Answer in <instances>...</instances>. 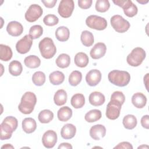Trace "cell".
I'll list each match as a JSON object with an SVG mask.
<instances>
[{
  "label": "cell",
  "instance_id": "1",
  "mask_svg": "<svg viewBox=\"0 0 149 149\" xmlns=\"http://www.w3.org/2000/svg\"><path fill=\"white\" fill-rule=\"evenodd\" d=\"M18 126L17 119L12 116L6 117L1 123V140L9 139L12 133L16 130Z\"/></svg>",
  "mask_w": 149,
  "mask_h": 149
},
{
  "label": "cell",
  "instance_id": "2",
  "mask_svg": "<svg viewBox=\"0 0 149 149\" xmlns=\"http://www.w3.org/2000/svg\"><path fill=\"white\" fill-rule=\"evenodd\" d=\"M36 102L37 97L35 94L27 91L22 95L18 109L23 114H30L33 111Z\"/></svg>",
  "mask_w": 149,
  "mask_h": 149
},
{
  "label": "cell",
  "instance_id": "3",
  "mask_svg": "<svg viewBox=\"0 0 149 149\" xmlns=\"http://www.w3.org/2000/svg\"><path fill=\"white\" fill-rule=\"evenodd\" d=\"M108 78L112 84L119 87H124L129 83L130 75L126 71L113 70L108 73Z\"/></svg>",
  "mask_w": 149,
  "mask_h": 149
},
{
  "label": "cell",
  "instance_id": "4",
  "mask_svg": "<svg viewBox=\"0 0 149 149\" xmlns=\"http://www.w3.org/2000/svg\"><path fill=\"white\" fill-rule=\"evenodd\" d=\"M38 48L41 56L45 59L52 58L56 52V48L53 40L49 37L41 40L38 44Z\"/></svg>",
  "mask_w": 149,
  "mask_h": 149
},
{
  "label": "cell",
  "instance_id": "5",
  "mask_svg": "<svg viewBox=\"0 0 149 149\" xmlns=\"http://www.w3.org/2000/svg\"><path fill=\"white\" fill-rule=\"evenodd\" d=\"M146 56L145 51L140 47L134 48L127 55L126 61L127 63L133 67L140 65Z\"/></svg>",
  "mask_w": 149,
  "mask_h": 149
},
{
  "label": "cell",
  "instance_id": "6",
  "mask_svg": "<svg viewBox=\"0 0 149 149\" xmlns=\"http://www.w3.org/2000/svg\"><path fill=\"white\" fill-rule=\"evenodd\" d=\"M110 22L112 28L116 32L120 33L127 31L130 26L129 22L119 15H115L112 16Z\"/></svg>",
  "mask_w": 149,
  "mask_h": 149
},
{
  "label": "cell",
  "instance_id": "7",
  "mask_svg": "<svg viewBox=\"0 0 149 149\" xmlns=\"http://www.w3.org/2000/svg\"><path fill=\"white\" fill-rule=\"evenodd\" d=\"M86 25L90 29L97 30H103L107 27L106 19L97 15H90L86 20Z\"/></svg>",
  "mask_w": 149,
  "mask_h": 149
},
{
  "label": "cell",
  "instance_id": "8",
  "mask_svg": "<svg viewBox=\"0 0 149 149\" xmlns=\"http://www.w3.org/2000/svg\"><path fill=\"white\" fill-rule=\"evenodd\" d=\"M122 104L118 100L111 99L106 108V116L111 120L116 119L120 115Z\"/></svg>",
  "mask_w": 149,
  "mask_h": 149
},
{
  "label": "cell",
  "instance_id": "9",
  "mask_svg": "<svg viewBox=\"0 0 149 149\" xmlns=\"http://www.w3.org/2000/svg\"><path fill=\"white\" fill-rule=\"evenodd\" d=\"M113 2L122 8H123L124 13L127 17H132L137 15L138 9L136 5L130 0H116L113 1Z\"/></svg>",
  "mask_w": 149,
  "mask_h": 149
},
{
  "label": "cell",
  "instance_id": "10",
  "mask_svg": "<svg viewBox=\"0 0 149 149\" xmlns=\"http://www.w3.org/2000/svg\"><path fill=\"white\" fill-rule=\"evenodd\" d=\"M74 3L73 0H62L58 6V12L59 15L63 17H69L73 11Z\"/></svg>",
  "mask_w": 149,
  "mask_h": 149
},
{
  "label": "cell",
  "instance_id": "11",
  "mask_svg": "<svg viewBox=\"0 0 149 149\" xmlns=\"http://www.w3.org/2000/svg\"><path fill=\"white\" fill-rule=\"evenodd\" d=\"M42 8L37 4L31 5L27 10L24 17L29 22H34L37 20L42 15Z\"/></svg>",
  "mask_w": 149,
  "mask_h": 149
},
{
  "label": "cell",
  "instance_id": "12",
  "mask_svg": "<svg viewBox=\"0 0 149 149\" xmlns=\"http://www.w3.org/2000/svg\"><path fill=\"white\" fill-rule=\"evenodd\" d=\"M32 44L33 38L30 35H25L17 42L16 44V51L21 54H26L31 49Z\"/></svg>",
  "mask_w": 149,
  "mask_h": 149
},
{
  "label": "cell",
  "instance_id": "13",
  "mask_svg": "<svg viewBox=\"0 0 149 149\" xmlns=\"http://www.w3.org/2000/svg\"><path fill=\"white\" fill-rule=\"evenodd\" d=\"M57 142V134L56 132L52 130L45 132L42 137L43 146L47 148H53Z\"/></svg>",
  "mask_w": 149,
  "mask_h": 149
},
{
  "label": "cell",
  "instance_id": "14",
  "mask_svg": "<svg viewBox=\"0 0 149 149\" xmlns=\"http://www.w3.org/2000/svg\"><path fill=\"white\" fill-rule=\"evenodd\" d=\"M102 77L101 73L97 69H92L90 70L86 76V80L90 86H95L101 81Z\"/></svg>",
  "mask_w": 149,
  "mask_h": 149
},
{
  "label": "cell",
  "instance_id": "15",
  "mask_svg": "<svg viewBox=\"0 0 149 149\" xmlns=\"http://www.w3.org/2000/svg\"><path fill=\"white\" fill-rule=\"evenodd\" d=\"M107 51L106 45L103 42H97L90 52L91 57L94 59H98L103 57Z\"/></svg>",
  "mask_w": 149,
  "mask_h": 149
},
{
  "label": "cell",
  "instance_id": "16",
  "mask_svg": "<svg viewBox=\"0 0 149 149\" xmlns=\"http://www.w3.org/2000/svg\"><path fill=\"white\" fill-rule=\"evenodd\" d=\"M8 34L13 37L20 36L23 31V27L22 24L17 21L10 22L6 27Z\"/></svg>",
  "mask_w": 149,
  "mask_h": 149
},
{
  "label": "cell",
  "instance_id": "17",
  "mask_svg": "<svg viewBox=\"0 0 149 149\" xmlns=\"http://www.w3.org/2000/svg\"><path fill=\"white\" fill-rule=\"evenodd\" d=\"M106 134L105 127L100 124L93 126L90 129V135L91 137L95 140H99L103 138Z\"/></svg>",
  "mask_w": 149,
  "mask_h": 149
},
{
  "label": "cell",
  "instance_id": "18",
  "mask_svg": "<svg viewBox=\"0 0 149 149\" xmlns=\"http://www.w3.org/2000/svg\"><path fill=\"white\" fill-rule=\"evenodd\" d=\"M76 128L75 126L71 123L65 125L61 129V135L64 139H71L76 134Z\"/></svg>",
  "mask_w": 149,
  "mask_h": 149
},
{
  "label": "cell",
  "instance_id": "19",
  "mask_svg": "<svg viewBox=\"0 0 149 149\" xmlns=\"http://www.w3.org/2000/svg\"><path fill=\"white\" fill-rule=\"evenodd\" d=\"M88 100L90 104L95 107L102 105L105 101L104 95L98 91L91 93L89 95Z\"/></svg>",
  "mask_w": 149,
  "mask_h": 149
},
{
  "label": "cell",
  "instance_id": "20",
  "mask_svg": "<svg viewBox=\"0 0 149 149\" xmlns=\"http://www.w3.org/2000/svg\"><path fill=\"white\" fill-rule=\"evenodd\" d=\"M132 102L137 108H143L147 103V98L141 93H136L132 97Z\"/></svg>",
  "mask_w": 149,
  "mask_h": 149
},
{
  "label": "cell",
  "instance_id": "21",
  "mask_svg": "<svg viewBox=\"0 0 149 149\" xmlns=\"http://www.w3.org/2000/svg\"><path fill=\"white\" fill-rule=\"evenodd\" d=\"M22 129L26 133H31L34 132L37 128L36 120L32 118H26L22 121Z\"/></svg>",
  "mask_w": 149,
  "mask_h": 149
},
{
  "label": "cell",
  "instance_id": "22",
  "mask_svg": "<svg viewBox=\"0 0 149 149\" xmlns=\"http://www.w3.org/2000/svg\"><path fill=\"white\" fill-rule=\"evenodd\" d=\"M70 36L69 30L65 26H60L55 31V37L56 39L61 42L68 40Z\"/></svg>",
  "mask_w": 149,
  "mask_h": 149
},
{
  "label": "cell",
  "instance_id": "23",
  "mask_svg": "<svg viewBox=\"0 0 149 149\" xmlns=\"http://www.w3.org/2000/svg\"><path fill=\"white\" fill-rule=\"evenodd\" d=\"M72 116V110L68 106L61 107L58 111L57 116L58 119L62 122H66Z\"/></svg>",
  "mask_w": 149,
  "mask_h": 149
},
{
  "label": "cell",
  "instance_id": "24",
  "mask_svg": "<svg viewBox=\"0 0 149 149\" xmlns=\"http://www.w3.org/2000/svg\"><path fill=\"white\" fill-rule=\"evenodd\" d=\"M74 62L77 66L80 68H84L88 65L89 59L86 54L80 52L76 54L74 59Z\"/></svg>",
  "mask_w": 149,
  "mask_h": 149
},
{
  "label": "cell",
  "instance_id": "25",
  "mask_svg": "<svg viewBox=\"0 0 149 149\" xmlns=\"http://www.w3.org/2000/svg\"><path fill=\"white\" fill-rule=\"evenodd\" d=\"M67 93L63 90H58L54 94V101L55 104L58 106H61L64 105L67 101Z\"/></svg>",
  "mask_w": 149,
  "mask_h": 149
},
{
  "label": "cell",
  "instance_id": "26",
  "mask_svg": "<svg viewBox=\"0 0 149 149\" xmlns=\"http://www.w3.org/2000/svg\"><path fill=\"white\" fill-rule=\"evenodd\" d=\"M24 63L27 67L31 69H34L40 66L41 61L37 56L31 55L24 58Z\"/></svg>",
  "mask_w": 149,
  "mask_h": 149
},
{
  "label": "cell",
  "instance_id": "27",
  "mask_svg": "<svg viewBox=\"0 0 149 149\" xmlns=\"http://www.w3.org/2000/svg\"><path fill=\"white\" fill-rule=\"evenodd\" d=\"M22 70L23 67L22 63L18 61H13L9 65V72L12 76H19L22 73Z\"/></svg>",
  "mask_w": 149,
  "mask_h": 149
},
{
  "label": "cell",
  "instance_id": "28",
  "mask_svg": "<svg viewBox=\"0 0 149 149\" xmlns=\"http://www.w3.org/2000/svg\"><path fill=\"white\" fill-rule=\"evenodd\" d=\"M49 79L51 83L53 85H59L63 82L65 75L62 72L58 70L54 71L49 74Z\"/></svg>",
  "mask_w": 149,
  "mask_h": 149
},
{
  "label": "cell",
  "instance_id": "29",
  "mask_svg": "<svg viewBox=\"0 0 149 149\" xmlns=\"http://www.w3.org/2000/svg\"><path fill=\"white\" fill-rule=\"evenodd\" d=\"M81 42L85 47L91 46L94 41V38L92 33L88 30L83 31L80 36Z\"/></svg>",
  "mask_w": 149,
  "mask_h": 149
},
{
  "label": "cell",
  "instance_id": "30",
  "mask_svg": "<svg viewBox=\"0 0 149 149\" xmlns=\"http://www.w3.org/2000/svg\"><path fill=\"white\" fill-rule=\"evenodd\" d=\"M71 105L76 109L82 108L85 104V98L83 94L77 93L73 95L70 100Z\"/></svg>",
  "mask_w": 149,
  "mask_h": 149
},
{
  "label": "cell",
  "instance_id": "31",
  "mask_svg": "<svg viewBox=\"0 0 149 149\" xmlns=\"http://www.w3.org/2000/svg\"><path fill=\"white\" fill-rule=\"evenodd\" d=\"M122 123L123 125L126 129L132 130L137 125V118L134 115L129 114L124 116Z\"/></svg>",
  "mask_w": 149,
  "mask_h": 149
},
{
  "label": "cell",
  "instance_id": "32",
  "mask_svg": "<svg viewBox=\"0 0 149 149\" xmlns=\"http://www.w3.org/2000/svg\"><path fill=\"white\" fill-rule=\"evenodd\" d=\"M11 48L6 45L0 44V59L2 61H8L12 57Z\"/></svg>",
  "mask_w": 149,
  "mask_h": 149
},
{
  "label": "cell",
  "instance_id": "33",
  "mask_svg": "<svg viewBox=\"0 0 149 149\" xmlns=\"http://www.w3.org/2000/svg\"><path fill=\"white\" fill-rule=\"evenodd\" d=\"M55 63L57 66L60 68H66L70 65V56L66 54H61L56 58Z\"/></svg>",
  "mask_w": 149,
  "mask_h": 149
},
{
  "label": "cell",
  "instance_id": "34",
  "mask_svg": "<svg viewBox=\"0 0 149 149\" xmlns=\"http://www.w3.org/2000/svg\"><path fill=\"white\" fill-rule=\"evenodd\" d=\"M102 116L101 112L97 109H92L87 112L85 115V120L90 123L94 122L101 119Z\"/></svg>",
  "mask_w": 149,
  "mask_h": 149
},
{
  "label": "cell",
  "instance_id": "35",
  "mask_svg": "<svg viewBox=\"0 0 149 149\" xmlns=\"http://www.w3.org/2000/svg\"><path fill=\"white\" fill-rule=\"evenodd\" d=\"M54 118L53 112L49 109H44L41 111L38 116V120L42 123H48Z\"/></svg>",
  "mask_w": 149,
  "mask_h": 149
},
{
  "label": "cell",
  "instance_id": "36",
  "mask_svg": "<svg viewBox=\"0 0 149 149\" xmlns=\"http://www.w3.org/2000/svg\"><path fill=\"white\" fill-rule=\"evenodd\" d=\"M82 74L80 71H73L69 77V83L72 86H77L81 81Z\"/></svg>",
  "mask_w": 149,
  "mask_h": 149
},
{
  "label": "cell",
  "instance_id": "37",
  "mask_svg": "<svg viewBox=\"0 0 149 149\" xmlns=\"http://www.w3.org/2000/svg\"><path fill=\"white\" fill-rule=\"evenodd\" d=\"M32 81L36 86H42L45 82V74L41 71L36 72L33 74Z\"/></svg>",
  "mask_w": 149,
  "mask_h": 149
},
{
  "label": "cell",
  "instance_id": "38",
  "mask_svg": "<svg viewBox=\"0 0 149 149\" xmlns=\"http://www.w3.org/2000/svg\"><path fill=\"white\" fill-rule=\"evenodd\" d=\"M110 7V3L108 0H97L95 3V8L99 12H105Z\"/></svg>",
  "mask_w": 149,
  "mask_h": 149
},
{
  "label": "cell",
  "instance_id": "39",
  "mask_svg": "<svg viewBox=\"0 0 149 149\" xmlns=\"http://www.w3.org/2000/svg\"><path fill=\"white\" fill-rule=\"evenodd\" d=\"M43 29L40 25H34L29 30V35L33 39H37L42 36Z\"/></svg>",
  "mask_w": 149,
  "mask_h": 149
},
{
  "label": "cell",
  "instance_id": "40",
  "mask_svg": "<svg viewBox=\"0 0 149 149\" xmlns=\"http://www.w3.org/2000/svg\"><path fill=\"white\" fill-rule=\"evenodd\" d=\"M43 22L47 26H54L58 23L59 19L56 16L54 15L49 14L44 17Z\"/></svg>",
  "mask_w": 149,
  "mask_h": 149
},
{
  "label": "cell",
  "instance_id": "41",
  "mask_svg": "<svg viewBox=\"0 0 149 149\" xmlns=\"http://www.w3.org/2000/svg\"><path fill=\"white\" fill-rule=\"evenodd\" d=\"M111 99L118 100L123 105L125 101V96L123 94L122 92L119 91H116L113 92L112 94V95L111 96Z\"/></svg>",
  "mask_w": 149,
  "mask_h": 149
},
{
  "label": "cell",
  "instance_id": "42",
  "mask_svg": "<svg viewBox=\"0 0 149 149\" xmlns=\"http://www.w3.org/2000/svg\"><path fill=\"white\" fill-rule=\"evenodd\" d=\"M92 2V0H79L78 5L81 9H87L91 7Z\"/></svg>",
  "mask_w": 149,
  "mask_h": 149
},
{
  "label": "cell",
  "instance_id": "43",
  "mask_svg": "<svg viewBox=\"0 0 149 149\" xmlns=\"http://www.w3.org/2000/svg\"><path fill=\"white\" fill-rule=\"evenodd\" d=\"M113 148H124V149H133L132 145L127 141H123L119 143Z\"/></svg>",
  "mask_w": 149,
  "mask_h": 149
},
{
  "label": "cell",
  "instance_id": "44",
  "mask_svg": "<svg viewBox=\"0 0 149 149\" xmlns=\"http://www.w3.org/2000/svg\"><path fill=\"white\" fill-rule=\"evenodd\" d=\"M141 124L144 128L146 129H149V116L148 115H146L141 118Z\"/></svg>",
  "mask_w": 149,
  "mask_h": 149
},
{
  "label": "cell",
  "instance_id": "45",
  "mask_svg": "<svg viewBox=\"0 0 149 149\" xmlns=\"http://www.w3.org/2000/svg\"><path fill=\"white\" fill-rule=\"evenodd\" d=\"M57 2V0H41V2L44 5V6L48 8H54Z\"/></svg>",
  "mask_w": 149,
  "mask_h": 149
},
{
  "label": "cell",
  "instance_id": "46",
  "mask_svg": "<svg viewBox=\"0 0 149 149\" xmlns=\"http://www.w3.org/2000/svg\"><path fill=\"white\" fill-rule=\"evenodd\" d=\"M58 148H65V149H72V146L70 144L68 143H61L59 146H58Z\"/></svg>",
  "mask_w": 149,
  "mask_h": 149
},
{
  "label": "cell",
  "instance_id": "47",
  "mask_svg": "<svg viewBox=\"0 0 149 149\" xmlns=\"http://www.w3.org/2000/svg\"><path fill=\"white\" fill-rule=\"evenodd\" d=\"M1 148H14V147L12 146L10 144H6L5 145H3V146L1 147Z\"/></svg>",
  "mask_w": 149,
  "mask_h": 149
},
{
  "label": "cell",
  "instance_id": "48",
  "mask_svg": "<svg viewBox=\"0 0 149 149\" xmlns=\"http://www.w3.org/2000/svg\"><path fill=\"white\" fill-rule=\"evenodd\" d=\"M148 73H147L146 75L145 76V77H144V81H146V80H148ZM144 84H146V88H147V90H148V88H147L148 87H147V81H144Z\"/></svg>",
  "mask_w": 149,
  "mask_h": 149
},
{
  "label": "cell",
  "instance_id": "49",
  "mask_svg": "<svg viewBox=\"0 0 149 149\" xmlns=\"http://www.w3.org/2000/svg\"><path fill=\"white\" fill-rule=\"evenodd\" d=\"M148 148V147L147 146H144V145H142L141 146H139L138 147V148Z\"/></svg>",
  "mask_w": 149,
  "mask_h": 149
}]
</instances>
